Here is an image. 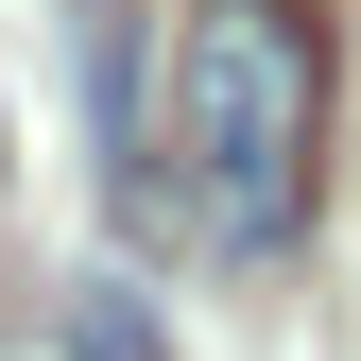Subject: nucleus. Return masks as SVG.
Returning <instances> with one entry per match:
<instances>
[{
	"label": "nucleus",
	"instance_id": "obj_1",
	"mask_svg": "<svg viewBox=\"0 0 361 361\" xmlns=\"http://www.w3.org/2000/svg\"><path fill=\"white\" fill-rule=\"evenodd\" d=\"M155 121H172L190 224L241 241V258H276L310 224V190H327V18L310 0H190Z\"/></svg>",
	"mask_w": 361,
	"mask_h": 361
},
{
	"label": "nucleus",
	"instance_id": "obj_2",
	"mask_svg": "<svg viewBox=\"0 0 361 361\" xmlns=\"http://www.w3.org/2000/svg\"><path fill=\"white\" fill-rule=\"evenodd\" d=\"M69 361H172V344H155V310L121 293V276H86L69 293Z\"/></svg>",
	"mask_w": 361,
	"mask_h": 361
}]
</instances>
